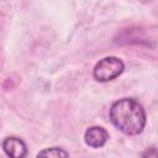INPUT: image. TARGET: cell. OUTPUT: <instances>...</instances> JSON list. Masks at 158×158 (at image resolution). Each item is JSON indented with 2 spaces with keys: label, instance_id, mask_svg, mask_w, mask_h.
<instances>
[{
  "label": "cell",
  "instance_id": "cell-1",
  "mask_svg": "<svg viewBox=\"0 0 158 158\" xmlns=\"http://www.w3.org/2000/svg\"><path fill=\"white\" fill-rule=\"evenodd\" d=\"M109 115L112 125L128 136L141 133L146 126V112L135 99L123 98L115 101Z\"/></svg>",
  "mask_w": 158,
  "mask_h": 158
},
{
  "label": "cell",
  "instance_id": "cell-2",
  "mask_svg": "<svg viewBox=\"0 0 158 158\" xmlns=\"http://www.w3.org/2000/svg\"><path fill=\"white\" fill-rule=\"evenodd\" d=\"M125 69L123 62L117 57H105L96 63L93 75L98 81L105 83L116 79Z\"/></svg>",
  "mask_w": 158,
  "mask_h": 158
},
{
  "label": "cell",
  "instance_id": "cell-3",
  "mask_svg": "<svg viewBox=\"0 0 158 158\" xmlns=\"http://www.w3.org/2000/svg\"><path fill=\"white\" fill-rule=\"evenodd\" d=\"M109 139V132L101 126H91L85 131L84 141L91 148H100L105 146Z\"/></svg>",
  "mask_w": 158,
  "mask_h": 158
},
{
  "label": "cell",
  "instance_id": "cell-4",
  "mask_svg": "<svg viewBox=\"0 0 158 158\" xmlns=\"http://www.w3.org/2000/svg\"><path fill=\"white\" fill-rule=\"evenodd\" d=\"M2 149L9 157L22 158L27 156L26 143L17 137H7L2 142Z\"/></svg>",
  "mask_w": 158,
  "mask_h": 158
},
{
  "label": "cell",
  "instance_id": "cell-5",
  "mask_svg": "<svg viewBox=\"0 0 158 158\" xmlns=\"http://www.w3.org/2000/svg\"><path fill=\"white\" fill-rule=\"evenodd\" d=\"M68 156H69L68 152H65L64 149L58 148V147L46 148V149L37 153V157H54V158H58V157H68Z\"/></svg>",
  "mask_w": 158,
  "mask_h": 158
}]
</instances>
